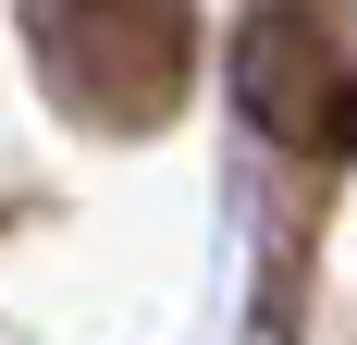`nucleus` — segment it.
<instances>
[{
  "instance_id": "f257e3e1",
  "label": "nucleus",
  "mask_w": 357,
  "mask_h": 345,
  "mask_svg": "<svg viewBox=\"0 0 357 345\" xmlns=\"http://www.w3.org/2000/svg\"><path fill=\"white\" fill-rule=\"evenodd\" d=\"M13 13L37 87L99 136H160L197 87V0H13Z\"/></svg>"
},
{
  "instance_id": "f03ea898",
  "label": "nucleus",
  "mask_w": 357,
  "mask_h": 345,
  "mask_svg": "<svg viewBox=\"0 0 357 345\" xmlns=\"http://www.w3.org/2000/svg\"><path fill=\"white\" fill-rule=\"evenodd\" d=\"M222 74H234V111L271 148H308V161H345L357 148V37L321 0H259L234 25V62Z\"/></svg>"
}]
</instances>
